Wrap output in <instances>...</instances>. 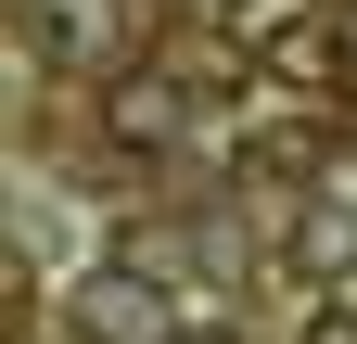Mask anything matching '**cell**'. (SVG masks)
<instances>
[{"label":"cell","mask_w":357,"mask_h":344,"mask_svg":"<svg viewBox=\"0 0 357 344\" xmlns=\"http://www.w3.org/2000/svg\"><path fill=\"white\" fill-rule=\"evenodd\" d=\"M64 319H77V344H192V293H178L166 268H89L77 293H64Z\"/></svg>","instance_id":"obj_1"},{"label":"cell","mask_w":357,"mask_h":344,"mask_svg":"<svg viewBox=\"0 0 357 344\" xmlns=\"http://www.w3.org/2000/svg\"><path fill=\"white\" fill-rule=\"evenodd\" d=\"M243 64H255V77H281V90H319V77L344 64V26L319 13V0H281V13H255V26H243Z\"/></svg>","instance_id":"obj_2"},{"label":"cell","mask_w":357,"mask_h":344,"mask_svg":"<svg viewBox=\"0 0 357 344\" xmlns=\"http://www.w3.org/2000/svg\"><path fill=\"white\" fill-rule=\"evenodd\" d=\"M294 268L306 281H357V191H306L294 204Z\"/></svg>","instance_id":"obj_3"},{"label":"cell","mask_w":357,"mask_h":344,"mask_svg":"<svg viewBox=\"0 0 357 344\" xmlns=\"http://www.w3.org/2000/svg\"><path fill=\"white\" fill-rule=\"evenodd\" d=\"M306 344H357V293H319L306 306Z\"/></svg>","instance_id":"obj_4"}]
</instances>
